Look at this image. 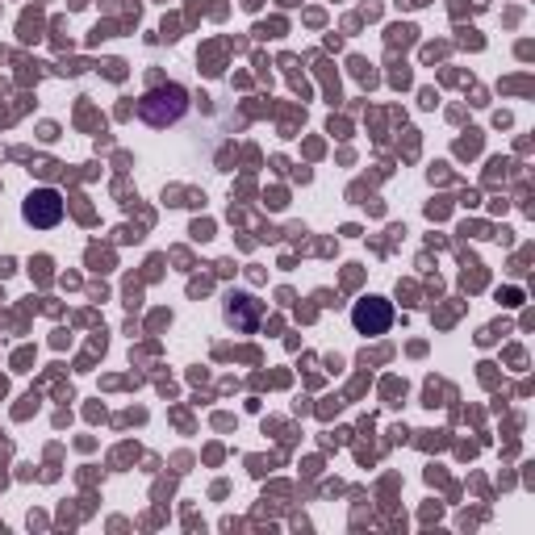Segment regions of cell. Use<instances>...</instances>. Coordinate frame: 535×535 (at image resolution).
I'll use <instances>...</instances> for the list:
<instances>
[{"label":"cell","mask_w":535,"mask_h":535,"mask_svg":"<svg viewBox=\"0 0 535 535\" xmlns=\"http://www.w3.org/2000/svg\"><path fill=\"white\" fill-rule=\"evenodd\" d=\"M184 105H189V97H184V88H155L147 92L143 101H138V113H143V122L151 126H168V122H180Z\"/></svg>","instance_id":"cell-1"},{"label":"cell","mask_w":535,"mask_h":535,"mask_svg":"<svg viewBox=\"0 0 535 535\" xmlns=\"http://www.w3.org/2000/svg\"><path fill=\"white\" fill-rule=\"evenodd\" d=\"M352 322H356V331H360V335H385V331H389V322H393V310H389V301L368 297V301H356Z\"/></svg>","instance_id":"cell-2"},{"label":"cell","mask_w":535,"mask_h":535,"mask_svg":"<svg viewBox=\"0 0 535 535\" xmlns=\"http://www.w3.org/2000/svg\"><path fill=\"white\" fill-rule=\"evenodd\" d=\"M63 218V193L59 189H34L26 197V222L34 226H55Z\"/></svg>","instance_id":"cell-3"}]
</instances>
